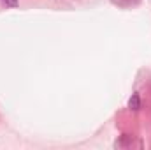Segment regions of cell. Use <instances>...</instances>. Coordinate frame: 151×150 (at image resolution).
I'll use <instances>...</instances> for the list:
<instances>
[{"mask_svg":"<svg viewBox=\"0 0 151 150\" xmlns=\"http://www.w3.org/2000/svg\"><path fill=\"white\" fill-rule=\"evenodd\" d=\"M128 108L134 110V111L141 110V97H139V94H132V97L128 101Z\"/></svg>","mask_w":151,"mask_h":150,"instance_id":"1","label":"cell"},{"mask_svg":"<svg viewBox=\"0 0 151 150\" xmlns=\"http://www.w3.org/2000/svg\"><path fill=\"white\" fill-rule=\"evenodd\" d=\"M113 2L118 4V5H121V7H130V5L139 4V0H113Z\"/></svg>","mask_w":151,"mask_h":150,"instance_id":"2","label":"cell"},{"mask_svg":"<svg viewBox=\"0 0 151 150\" xmlns=\"http://www.w3.org/2000/svg\"><path fill=\"white\" fill-rule=\"evenodd\" d=\"M130 143V136H123L121 141H116V147H127Z\"/></svg>","mask_w":151,"mask_h":150,"instance_id":"3","label":"cell"},{"mask_svg":"<svg viewBox=\"0 0 151 150\" xmlns=\"http://www.w3.org/2000/svg\"><path fill=\"white\" fill-rule=\"evenodd\" d=\"M4 4L9 5V7H16L18 5V0H4Z\"/></svg>","mask_w":151,"mask_h":150,"instance_id":"4","label":"cell"}]
</instances>
